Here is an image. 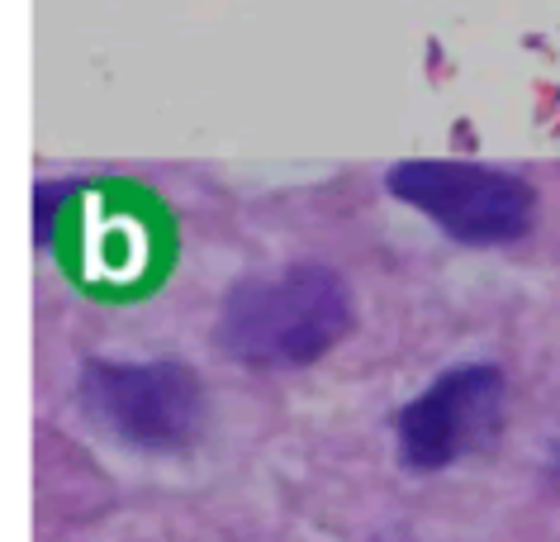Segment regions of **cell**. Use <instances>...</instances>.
<instances>
[{
    "instance_id": "obj_1",
    "label": "cell",
    "mask_w": 560,
    "mask_h": 542,
    "mask_svg": "<svg viewBox=\"0 0 560 542\" xmlns=\"http://www.w3.org/2000/svg\"><path fill=\"white\" fill-rule=\"evenodd\" d=\"M352 328L342 276L314 262L247 276L219 310V347L243 367H310Z\"/></svg>"
},
{
    "instance_id": "obj_2",
    "label": "cell",
    "mask_w": 560,
    "mask_h": 542,
    "mask_svg": "<svg viewBox=\"0 0 560 542\" xmlns=\"http://www.w3.org/2000/svg\"><path fill=\"white\" fill-rule=\"evenodd\" d=\"M81 410L138 452H180L205 428V385L186 361H91Z\"/></svg>"
},
{
    "instance_id": "obj_3",
    "label": "cell",
    "mask_w": 560,
    "mask_h": 542,
    "mask_svg": "<svg viewBox=\"0 0 560 542\" xmlns=\"http://www.w3.org/2000/svg\"><path fill=\"white\" fill-rule=\"evenodd\" d=\"M389 191L423 210L442 233L489 247L513 243L532 224V191L523 181L470 162H404L389 172Z\"/></svg>"
},
{
    "instance_id": "obj_4",
    "label": "cell",
    "mask_w": 560,
    "mask_h": 542,
    "mask_svg": "<svg viewBox=\"0 0 560 542\" xmlns=\"http://www.w3.org/2000/svg\"><path fill=\"white\" fill-rule=\"evenodd\" d=\"M503 371L456 367L399 410V457L413 471H442L494 442L503 424Z\"/></svg>"
}]
</instances>
